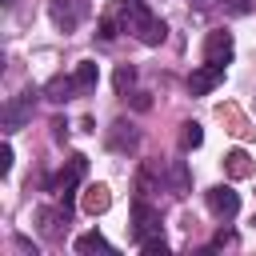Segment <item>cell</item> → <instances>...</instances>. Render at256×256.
I'll return each mask as SVG.
<instances>
[{"mask_svg": "<svg viewBox=\"0 0 256 256\" xmlns=\"http://www.w3.org/2000/svg\"><path fill=\"white\" fill-rule=\"evenodd\" d=\"M132 84H136V68H132V64H120V68H116V92L124 96Z\"/></svg>", "mask_w": 256, "mask_h": 256, "instance_id": "obj_17", "label": "cell"}, {"mask_svg": "<svg viewBox=\"0 0 256 256\" xmlns=\"http://www.w3.org/2000/svg\"><path fill=\"white\" fill-rule=\"evenodd\" d=\"M36 224H40V236L44 240H64L68 236V204H60V208H40L36 212Z\"/></svg>", "mask_w": 256, "mask_h": 256, "instance_id": "obj_5", "label": "cell"}, {"mask_svg": "<svg viewBox=\"0 0 256 256\" xmlns=\"http://www.w3.org/2000/svg\"><path fill=\"white\" fill-rule=\"evenodd\" d=\"M200 4H208V0H200Z\"/></svg>", "mask_w": 256, "mask_h": 256, "instance_id": "obj_25", "label": "cell"}, {"mask_svg": "<svg viewBox=\"0 0 256 256\" xmlns=\"http://www.w3.org/2000/svg\"><path fill=\"white\" fill-rule=\"evenodd\" d=\"M120 24H124V32H132L140 44H164V36H168V28L152 16V8L144 4V0H124V12H120Z\"/></svg>", "mask_w": 256, "mask_h": 256, "instance_id": "obj_1", "label": "cell"}, {"mask_svg": "<svg viewBox=\"0 0 256 256\" xmlns=\"http://www.w3.org/2000/svg\"><path fill=\"white\" fill-rule=\"evenodd\" d=\"M224 244H236V236H232V232H216V240H212V248H224Z\"/></svg>", "mask_w": 256, "mask_h": 256, "instance_id": "obj_23", "label": "cell"}, {"mask_svg": "<svg viewBox=\"0 0 256 256\" xmlns=\"http://www.w3.org/2000/svg\"><path fill=\"white\" fill-rule=\"evenodd\" d=\"M132 104H136V108H148L152 100H148V92H132Z\"/></svg>", "mask_w": 256, "mask_h": 256, "instance_id": "obj_24", "label": "cell"}, {"mask_svg": "<svg viewBox=\"0 0 256 256\" xmlns=\"http://www.w3.org/2000/svg\"><path fill=\"white\" fill-rule=\"evenodd\" d=\"M204 200H208V212H212V216H220V220H232V216L240 212V196H236L228 184L208 188V192H204Z\"/></svg>", "mask_w": 256, "mask_h": 256, "instance_id": "obj_6", "label": "cell"}, {"mask_svg": "<svg viewBox=\"0 0 256 256\" xmlns=\"http://www.w3.org/2000/svg\"><path fill=\"white\" fill-rule=\"evenodd\" d=\"M84 12H88L84 0H52V4H48V16H52V24H56L60 32H76L80 20H84Z\"/></svg>", "mask_w": 256, "mask_h": 256, "instance_id": "obj_2", "label": "cell"}, {"mask_svg": "<svg viewBox=\"0 0 256 256\" xmlns=\"http://www.w3.org/2000/svg\"><path fill=\"white\" fill-rule=\"evenodd\" d=\"M224 8L232 16H244V12H252V0H224Z\"/></svg>", "mask_w": 256, "mask_h": 256, "instance_id": "obj_20", "label": "cell"}, {"mask_svg": "<svg viewBox=\"0 0 256 256\" xmlns=\"http://www.w3.org/2000/svg\"><path fill=\"white\" fill-rule=\"evenodd\" d=\"M76 252H84V256H88V252H112V244H108L100 232H84V236L76 240Z\"/></svg>", "mask_w": 256, "mask_h": 256, "instance_id": "obj_16", "label": "cell"}, {"mask_svg": "<svg viewBox=\"0 0 256 256\" xmlns=\"http://www.w3.org/2000/svg\"><path fill=\"white\" fill-rule=\"evenodd\" d=\"M100 36H104V40H112V36H116V24H112V16H104V20H100Z\"/></svg>", "mask_w": 256, "mask_h": 256, "instance_id": "obj_22", "label": "cell"}, {"mask_svg": "<svg viewBox=\"0 0 256 256\" xmlns=\"http://www.w3.org/2000/svg\"><path fill=\"white\" fill-rule=\"evenodd\" d=\"M200 144H204V128H200L196 120L180 124V148H184V152H192V148H200Z\"/></svg>", "mask_w": 256, "mask_h": 256, "instance_id": "obj_15", "label": "cell"}, {"mask_svg": "<svg viewBox=\"0 0 256 256\" xmlns=\"http://www.w3.org/2000/svg\"><path fill=\"white\" fill-rule=\"evenodd\" d=\"M168 180H172V192H188V172H184V164H180V160L172 164V172H168Z\"/></svg>", "mask_w": 256, "mask_h": 256, "instance_id": "obj_18", "label": "cell"}, {"mask_svg": "<svg viewBox=\"0 0 256 256\" xmlns=\"http://www.w3.org/2000/svg\"><path fill=\"white\" fill-rule=\"evenodd\" d=\"M0 172H12V144H0Z\"/></svg>", "mask_w": 256, "mask_h": 256, "instance_id": "obj_21", "label": "cell"}, {"mask_svg": "<svg viewBox=\"0 0 256 256\" xmlns=\"http://www.w3.org/2000/svg\"><path fill=\"white\" fill-rule=\"evenodd\" d=\"M252 172H256V164H252V156H248L244 148L224 152V176H232V180H248Z\"/></svg>", "mask_w": 256, "mask_h": 256, "instance_id": "obj_10", "label": "cell"}, {"mask_svg": "<svg viewBox=\"0 0 256 256\" xmlns=\"http://www.w3.org/2000/svg\"><path fill=\"white\" fill-rule=\"evenodd\" d=\"M140 252L144 256H164L168 244H164V236H148V240H140Z\"/></svg>", "mask_w": 256, "mask_h": 256, "instance_id": "obj_19", "label": "cell"}, {"mask_svg": "<svg viewBox=\"0 0 256 256\" xmlns=\"http://www.w3.org/2000/svg\"><path fill=\"white\" fill-rule=\"evenodd\" d=\"M136 140H140V136H136V128H132L128 120H116L112 132H108V148H116V152H132Z\"/></svg>", "mask_w": 256, "mask_h": 256, "instance_id": "obj_13", "label": "cell"}, {"mask_svg": "<svg viewBox=\"0 0 256 256\" xmlns=\"http://www.w3.org/2000/svg\"><path fill=\"white\" fill-rule=\"evenodd\" d=\"M132 232H136V240L160 236V216H156L144 200H136V208H132Z\"/></svg>", "mask_w": 256, "mask_h": 256, "instance_id": "obj_8", "label": "cell"}, {"mask_svg": "<svg viewBox=\"0 0 256 256\" xmlns=\"http://www.w3.org/2000/svg\"><path fill=\"white\" fill-rule=\"evenodd\" d=\"M28 116H32V92H24V96H16L12 104H4V132L24 128V124H28Z\"/></svg>", "mask_w": 256, "mask_h": 256, "instance_id": "obj_9", "label": "cell"}, {"mask_svg": "<svg viewBox=\"0 0 256 256\" xmlns=\"http://www.w3.org/2000/svg\"><path fill=\"white\" fill-rule=\"evenodd\" d=\"M232 52H236V44H232V32H224V28H212L208 36H204V64H228L232 60Z\"/></svg>", "mask_w": 256, "mask_h": 256, "instance_id": "obj_3", "label": "cell"}, {"mask_svg": "<svg viewBox=\"0 0 256 256\" xmlns=\"http://www.w3.org/2000/svg\"><path fill=\"white\" fill-rule=\"evenodd\" d=\"M72 80H76V88H80V92H92V88H96V80H100V72H96V64H92V60H84V64H76Z\"/></svg>", "mask_w": 256, "mask_h": 256, "instance_id": "obj_14", "label": "cell"}, {"mask_svg": "<svg viewBox=\"0 0 256 256\" xmlns=\"http://www.w3.org/2000/svg\"><path fill=\"white\" fill-rule=\"evenodd\" d=\"M108 204H112V192H108V184H88V188H84V196H80V208H84L88 216H100V212H108Z\"/></svg>", "mask_w": 256, "mask_h": 256, "instance_id": "obj_11", "label": "cell"}, {"mask_svg": "<svg viewBox=\"0 0 256 256\" xmlns=\"http://www.w3.org/2000/svg\"><path fill=\"white\" fill-rule=\"evenodd\" d=\"M220 80H224V68H220V64H204V68H196V72L188 76V92H192V96H208Z\"/></svg>", "mask_w": 256, "mask_h": 256, "instance_id": "obj_7", "label": "cell"}, {"mask_svg": "<svg viewBox=\"0 0 256 256\" xmlns=\"http://www.w3.org/2000/svg\"><path fill=\"white\" fill-rule=\"evenodd\" d=\"M76 92H80V88H76V80H72V76H52V80L44 84V96H48L52 104H68Z\"/></svg>", "mask_w": 256, "mask_h": 256, "instance_id": "obj_12", "label": "cell"}, {"mask_svg": "<svg viewBox=\"0 0 256 256\" xmlns=\"http://www.w3.org/2000/svg\"><path fill=\"white\" fill-rule=\"evenodd\" d=\"M84 172H88V156H84V152H72V156H68V164H64V172L56 176L52 192H60V196H64V204H68V196H72V188L84 180Z\"/></svg>", "mask_w": 256, "mask_h": 256, "instance_id": "obj_4", "label": "cell"}]
</instances>
